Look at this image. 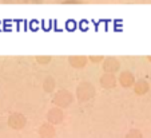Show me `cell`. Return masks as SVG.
Here are the masks:
<instances>
[{
  "instance_id": "5",
  "label": "cell",
  "mask_w": 151,
  "mask_h": 138,
  "mask_svg": "<svg viewBox=\"0 0 151 138\" xmlns=\"http://www.w3.org/2000/svg\"><path fill=\"white\" fill-rule=\"evenodd\" d=\"M37 134H39L40 138H54L55 134H56V130H55L52 124L44 122V124H42L40 127L37 129Z\"/></svg>"
},
{
  "instance_id": "1",
  "label": "cell",
  "mask_w": 151,
  "mask_h": 138,
  "mask_svg": "<svg viewBox=\"0 0 151 138\" xmlns=\"http://www.w3.org/2000/svg\"><path fill=\"white\" fill-rule=\"evenodd\" d=\"M72 101H74V95H72L68 90H64V89L58 90L54 94V97H52V103H54L55 106L60 107V109L68 107L72 103Z\"/></svg>"
},
{
  "instance_id": "2",
  "label": "cell",
  "mask_w": 151,
  "mask_h": 138,
  "mask_svg": "<svg viewBox=\"0 0 151 138\" xmlns=\"http://www.w3.org/2000/svg\"><path fill=\"white\" fill-rule=\"evenodd\" d=\"M75 94H76V98L79 101L82 102L90 101V99H92L95 97V87L90 82H82V83H79L76 86Z\"/></svg>"
},
{
  "instance_id": "11",
  "label": "cell",
  "mask_w": 151,
  "mask_h": 138,
  "mask_svg": "<svg viewBox=\"0 0 151 138\" xmlns=\"http://www.w3.org/2000/svg\"><path fill=\"white\" fill-rule=\"evenodd\" d=\"M147 89H148V85H147V82H145V81H138L137 83L134 85V90L137 94H145V92L147 91Z\"/></svg>"
},
{
  "instance_id": "14",
  "label": "cell",
  "mask_w": 151,
  "mask_h": 138,
  "mask_svg": "<svg viewBox=\"0 0 151 138\" xmlns=\"http://www.w3.org/2000/svg\"><path fill=\"white\" fill-rule=\"evenodd\" d=\"M126 138H142V137H140V133L138 131V130H131Z\"/></svg>"
},
{
  "instance_id": "3",
  "label": "cell",
  "mask_w": 151,
  "mask_h": 138,
  "mask_svg": "<svg viewBox=\"0 0 151 138\" xmlns=\"http://www.w3.org/2000/svg\"><path fill=\"white\" fill-rule=\"evenodd\" d=\"M7 124H8V126L14 130H22L24 126H26L27 119L22 113L15 111V113H11V114H9L8 119H7Z\"/></svg>"
},
{
  "instance_id": "8",
  "label": "cell",
  "mask_w": 151,
  "mask_h": 138,
  "mask_svg": "<svg viewBox=\"0 0 151 138\" xmlns=\"http://www.w3.org/2000/svg\"><path fill=\"white\" fill-rule=\"evenodd\" d=\"M116 85V79H115L114 74H110V72H106L100 77V86L104 87V89H112Z\"/></svg>"
},
{
  "instance_id": "7",
  "label": "cell",
  "mask_w": 151,
  "mask_h": 138,
  "mask_svg": "<svg viewBox=\"0 0 151 138\" xmlns=\"http://www.w3.org/2000/svg\"><path fill=\"white\" fill-rule=\"evenodd\" d=\"M103 70L106 72H110V74H114L119 70V62L115 58H106L104 62H103Z\"/></svg>"
},
{
  "instance_id": "10",
  "label": "cell",
  "mask_w": 151,
  "mask_h": 138,
  "mask_svg": "<svg viewBox=\"0 0 151 138\" xmlns=\"http://www.w3.org/2000/svg\"><path fill=\"white\" fill-rule=\"evenodd\" d=\"M55 86H56V83H55V79L52 77L44 78V81H43V90L46 92H52L55 90Z\"/></svg>"
},
{
  "instance_id": "15",
  "label": "cell",
  "mask_w": 151,
  "mask_h": 138,
  "mask_svg": "<svg viewBox=\"0 0 151 138\" xmlns=\"http://www.w3.org/2000/svg\"><path fill=\"white\" fill-rule=\"evenodd\" d=\"M88 61L92 62V63H99L100 61H103V56H90Z\"/></svg>"
},
{
  "instance_id": "4",
  "label": "cell",
  "mask_w": 151,
  "mask_h": 138,
  "mask_svg": "<svg viewBox=\"0 0 151 138\" xmlns=\"http://www.w3.org/2000/svg\"><path fill=\"white\" fill-rule=\"evenodd\" d=\"M63 118H64V113H63V110L58 106H54L52 109H50L48 111H47V121L52 125L62 124Z\"/></svg>"
},
{
  "instance_id": "6",
  "label": "cell",
  "mask_w": 151,
  "mask_h": 138,
  "mask_svg": "<svg viewBox=\"0 0 151 138\" xmlns=\"http://www.w3.org/2000/svg\"><path fill=\"white\" fill-rule=\"evenodd\" d=\"M87 62H88V58L83 56V55H74V56L68 58L70 66L74 67V69H83L87 64Z\"/></svg>"
},
{
  "instance_id": "12",
  "label": "cell",
  "mask_w": 151,
  "mask_h": 138,
  "mask_svg": "<svg viewBox=\"0 0 151 138\" xmlns=\"http://www.w3.org/2000/svg\"><path fill=\"white\" fill-rule=\"evenodd\" d=\"M3 1L8 4H36L42 3L43 0H3Z\"/></svg>"
},
{
  "instance_id": "13",
  "label": "cell",
  "mask_w": 151,
  "mask_h": 138,
  "mask_svg": "<svg viewBox=\"0 0 151 138\" xmlns=\"http://www.w3.org/2000/svg\"><path fill=\"white\" fill-rule=\"evenodd\" d=\"M36 63L39 64H48L51 62V56H47V55H43V56H36L35 58Z\"/></svg>"
},
{
  "instance_id": "9",
  "label": "cell",
  "mask_w": 151,
  "mask_h": 138,
  "mask_svg": "<svg viewBox=\"0 0 151 138\" xmlns=\"http://www.w3.org/2000/svg\"><path fill=\"white\" fill-rule=\"evenodd\" d=\"M119 82H120V85H122L123 87H130L132 83H134V77H132L131 72L124 71V72H122V74H120Z\"/></svg>"
}]
</instances>
